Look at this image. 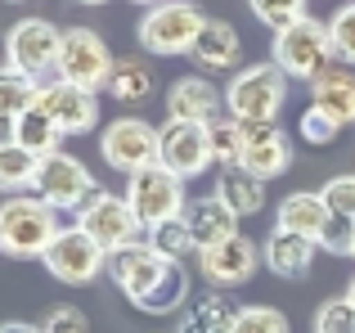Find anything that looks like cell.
I'll return each instance as SVG.
<instances>
[{
  "instance_id": "6da1fadb",
  "label": "cell",
  "mask_w": 355,
  "mask_h": 333,
  "mask_svg": "<svg viewBox=\"0 0 355 333\" xmlns=\"http://www.w3.org/2000/svg\"><path fill=\"white\" fill-rule=\"evenodd\" d=\"M59 207H50L36 194H9L0 203V253L14 262H36L59 234Z\"/></svg>"
},
{
  "instance_id": "7a4b0ae2",
  "label": "cell",
  "mask_w": 355,
  "mask_h": 333,
  "mask_svg": "<svg viewBox=\"0 0 355 333\" xmlns=\"http://www.w3.org/2000/svg\"><path fill=\"white\" fill-rule=\"evenodd\" d=\"M284 99H288V72L275 59L248 63L225 86V113L239 122H275L284 113Z\"/></svg>"
},
{
  "instance_id": "3957f363",
  "label": "cell",
  "mask_w": 355,
  "mask_h": 333,
  "mask_svg": "<svg viewBox=\"0 0 355 333\" xmlns=\"http://www.w3.org/2000/svg\"><path fill=\"white\" fill-rule=\"evenodd\" d=\"M270 59L288 72V81H315L324 68H329L338 54H333V32L320 18H297V23L279 27L275 45H270Z\"/></svg>"
},
{
  "instance_id": "277c9868",
  "label": "cell",
  "mask_w": 355,
  "mask_h": 333,
  "mask_svg": "<svg viewBox=\"0 0 355 333\" xmlns=\"http://www.w3.org/2000/svg\"><path fill=\"white\" fill-rule=\"evenodd\" d=\"M202 23H207V14H202L193 0H162V5L144 9L135 36H139V45H144L148 54L171 59V54H189L193 50Z\"/></svg>"
},
{
  "instance_id": "5b68a950",
  "label": "cell",
  "mask_w": 355,
  "mask_h": 333,
  "mask_svg": "<svg viewBox=\"0 0 355 333\" xmlns=\"http://www.w3.org/2000/svg\"><path fill=\"white\" fill-rule=\"evenodd\" d=\"M77 225L86 230L108 257L144 239V221L135 216L130 198H126V194H108V189H95L86 203H81V207H77Z\"/></svg>"
},
{
  "instance_id": "8992f818",
  "label": "cell",
  "mask_w": 355,
  "mask_h": 333,
  "mask_svg": "<svg viewBox=\"0 0 355 333\" xmlns=\"http://www.w3.org/2000/svg\"><path fill=\"white\" fill-rule=\"evenodd\" d=\"M99 153L113 171H139L162 162V126H148L144 117H117L99 131Z\"/></svg>"
},
{
  "instance_id": "52a82bcc",
  "label": "cell",
  "mask_w": 355,
  "mask_h": 333,
  "mask_svg": "<svg viewBox=\"0 0 355 333\" xmlns=\"http://www.w3.org/2000/svg\"><path fill=\"white\" fill-rule=\"evenodd\" d=\"M41 262H45V271H50L54 280L72 284V289H81V284L99 280V275L108 271V253L81 225H63L59 234H54V244L45 248Z\"/></svg>"
},
{
  "instance_id": "ba28073f",
  "label": "cell",
  "mask_w": 355,
  "mask_h": 333,
  "mask_svg": "<svg viewBox=\"0 0 355 333\" xmlns=\"http://www.w3.org/2000/svg\"><path fill=\"white\" fill-rule=\"evenodd\" d=\"M126 198H130V207H135V216L144 221V230L157 225V221H166V216H180L184 203H189L184 198V180L171 171V166H162V162L130 171Z\"/></svg>"
},
{
  "instance_id": "9c48e42d",
  "label": "cell",
  "mask_w": 355,
  "mask_h": 333,
  "mask_svg": "<svg viewBox=\"0 0 355 333\" xmlns=\"http://www.w3.org/2000/svg\"><path fill=\"white\" fill-rule=\"evenodd\" d=\"M113 63L117 59L108 54V45H104L99 32H90V27H68L54 77L72 81V86H86V90H104L108 77H113Z\"/></svg>"
},
{
  "instance_id": "30bf717a",
  "label": "cell",
  "mask_w": 355,
  "mask_h": 333,
  "mask_svg": "<svg viewBox=\"0 0 355 333\" xmlns=\"http://www.w3.org/2000/svg\"><path fill=\"white\" fill-rule=\"evenodd\" d=\"M59 50H63V32L50 18H18L5 36V63L32 72L36 81H45L59 68Z\"/></svg>"
},
{
  "instance_id": "8fae6325",
  "label": "cell",
  "mask_w": 355,
  "mask_h": 333,
  "mask_svg": "<svg viewBox=\"0 0 355 333\" xmlns=\"http://www.w3.org/2000/svg\"><path fill=\"white\" fill-rule=\"evenodd\" d=\"M95 189L99 185H95V176H90V166L81 158H72V153H63V149L50 153V158H41V171H36V185H32L36 198H45L59 212H77Z\"/></svg>"
},
{
  "instance_id": "7c38bea8",
  "label": "cell",
  "mask_w": 355,
  "mask_h": 333,
  "mask_svg": "<svg viewBox=\"0 0 355 333\" xmlns=\"http://www.w3.org/2000/svg\"><path fill=\"white\" fill-rule=\"evenodd\" d=\"M171 266L175 262H166L148 239H139V244H130V248H121V253L108 257V275H113V284L135 302V307H144L148 293L171 275Z\"/></svg>"
},
{
  "instance_id": "4fadbf2b",
  "label": "cell",
  "mask_w": 355,
  "mask_h": 333,
  "mask_svg": "<svg viewBox=\"0 0 355 333\" xmlns=\"http://www.w3.org/2000/svg\"><path fill=\"white\" fill-rule=\"evenodd\" d=\"M257 266H266V257H261V248L248 234L220 239V244L198 253V271L207 275L211 289H239V284H248L257 275Z\"/></svg>"
},
{
  "instance_id": "5bb4252c",
  "label": "cell",
  "mask_w": 355,
  "mask_h": 333,
  "mask_svg": "<svg viewBox=\"0 0 355 333\" xmlns=\"http://www.w3.org/2000/svg\"><path fill=\"white\" fill-rule=\"evenodd\" d=\"M216 162L211 153V126L202 122H171L162 126V166H171L180 180H193Z\"/></svg>"
},
{
  "instance_id": "9a60e30c",
  "label": "cell",
  "mask_w": 355,
  "mask_h": 333,
  "mask_svg": "<svg viewBox=\"0 0 355 333\" xmlns=\"http://www.w3.org/2000/svg\"><path fill=\"white\" fill-rule=\"evenodd\" d=\"M41 108L59 122L63 135H86L99 126V95L86 86H72L63 77L41 81Z\"/></svg>"
},
{
  "instance_id": "2e32d148",
  "label": "cell",
  "mask_w": 355,
  "mask_h": 333,
  "mask_svg": "<svg viewBox=\"0 0 355 333\" xmlns=\"http://www.w3.org/2000/svg\"><path fill=\"white\" fill-rule=\"evenodd\" d=\"M239 162L248 171H257L261 180H275L293 166V144L284 140L275 122H243V153Z\"/></svg>"
},
{
  "instance_id": "e0dca14e",
  "label": "cell",
  "mask_w": 355,
  "mask_h": 333,
  "mask_svg": "<svg viewBox=\"0 0 355 333\" xmlns=\"http://www.w3.org/2000/svg\"><path fill=\"white\" fill-rule=\"evenodd\" d=\"M225 108V90L207 77H180L166 90V117L171 122H202L211 126Z\"/></svg>"
},
{
  "instance_id": "ac0fdd59",
  "label": "cell",
  "mask_w": 355,
  "mask_h": 333,
  "mask_svg": "<svg viewBox=\"0 0 355 333\" xmlns=\"http://www.w3.org/2000/svg\"><path fill=\"white\" fill-rule=\"evenodd\" d=\"M189 59L198 63L202 72H230V77H234L239 59H243V36L225 23V18H207L202 32H198V41H193V50H189Z\"/></svg>"
},
{
  "instance_id": "d6986e66",
  "label": "cell",
  "mask_w": 355,
  "mask_h": 333,
  "mask_svg": "<svg viewBox=\"0 0 355 333\" xmlns=\"http://www.w3.org/2000/svg\"><path fill=\"white\" fill-rule=\"evenodd\" d=\"M329 216L333 212H329V203H324L320 189H297V194H288V198L279 203L275 230H288V234H297V239H315V244H320Z\"/></svg>"
},
{
  "instance_id": "ffe728a7",
  "label": "cell",
  "mask_w": 355,
  "mask_h": 333,
  "mask_svg": "<svg viewBox=\"0 0 355 333\" xmlns=\"http://www.w3.org/2000/svg\"><path fill=\"white\" fill-rule=\"evenodd\" d=\"M184 221H189V234H193V244H198V253H202V248L220 244V239H234L243 216L234 207H225L216 194H207V198H189L184 203Z\"/></svg>"
},
{
  "instance_id": "44dd1931",
  "label": "cell",
  "mask_w": 355,
  "mask_h": 333,
  "mask_svg": "<svg viewBox=\"0 0 355 333\" xmlns=\"http://www.w3.org/2000/svg\"><path fill=\"white\" fill-rule=\"evenodd\" d=\"M315 253H320L315 239H297L288 230H270V239L261 244V257H266L270 275H279V280H306L315 266Z\"/></svg>"
},
{
  "instance_id": "7402d4cb",
  "label": "cell",
  "mask_w": 355,
  "mask_h": 333,
  "mask_svg": "<svg viewBox=\"0 0 355 333\" xmlns=\"http://www.w3.org/2000/svg\"><path fill=\"white\" fill-rule=\"evenodd\" d=\"M311 104L329 108L342 126H355V72H351V63H329L311 81Z\"/></svg>"
},
{
  "instance_id": "603a6c76",
  "label": "cell",
  "mask_w": 355,
  "mask_h": 333,
  "mask_svg": "<svg viewBox=\"0 0 355 333\" xmlns=\"http://www.w3.org/2000/svg\"><path fill=\"white\" fill-rule=\"evenodd\" d=\"M216 194L225 207H234L239 216H257L261 207H266V180H261L257 171H248L243 162H230L216 171Z\"/></svg>"
},
{
  "instance_id": "cb8c5ba5",
  "label": "cell",
  "mask_w": 355,
  "mask_h": 333,
  "mask_svg": "<svg viewBox=\"0 0 355 333\" xmlns=\"http://www.w3.org/2000/svg\"><path fill=\"white\" fill-rule=\"evenodd\" d=\"M239 302L230 298V289H211L202 298H193L189 311H180V329L175 333H230L239 320Z\"/></svg>"
},
{
  "instance_id": "d4e9b609",
  "label": "cell",
  "mask_w": 355,
  "mask_h": 333,
  "mask_svg": "<svg viewBox=\"0 0 355 333\" xmlns=\"http://www.w3.org/2000/svg\"><path fill=\"white\" fill-rule=\"evenodd\" d=\"M41 104V81L32 72L14 68V63H0V113L5 117H23L27 108Z\"/></svg>"
},
{
  "instance_id": "484cf974",
  "label": "cell",
  "mask_w": 355,
  "mask_h": 333,
  "mask_svg": "<svg viewBox=\"0 0 355 333\" xmlns=\"http://www.w3.org/2000/svg\"><path fill=\"white\" fill-rule=\"evenodd\" d=\"M104 90L113 99H121V104H139V99L153 95V68H148L144 59H117Z\"/></svg>"
},
{
  "instance_id": "4316f807",
  "label": "cell",
  "mask_w": 355,
  "mask_h": 333,
  "mask_svg": "<svg viewBox=\"0 0 355 333\" xmlns=\"http://www.w3.org/2000/svg\"><path fill=\"white\" fill-rule=\"evenodd\" d=\"M59 140H63L59 122H54V117L45 113L41 104L27 108V113L18 117V144H23V149H32L36 158H50V153H59Z\"/></svg>"
},
{
  "instance_id": "83f0119b",
  "label": "cell",
  "mask_w": 355,
  "mask_h": 333,
  "mask_svg": "<svg viewBox=\"0 0 355 333\" xmlns=\"http://www.w3.org/2000/svg\"><path fill=\"white\" fill-rule=\"evenodd\" d=\"M36 171H41V158L23 144H9L0 149V194H32Z\"/></svg>"
},
{
  "instance_id": "f1b7e54d",
  "label": "cell",
  "mask_w": 355,
  "mask_h": 333,
  "mask_svg": "<svg viewBox=\"0 0 355 333\" xmlns=\"http://www.w3.org/2000/svg\"><path fill=\"white\" fill-rule=\"evenodd\" d=\"M144 239L166 257V262H184L189 253H198V244H193V234H189V221H184V212H180V216L157 221V225H148Z\"/></svg>"
},
{
  "instance_id": "f546056e",
  "label": "cell",
  "mask_w": 355,
  "mask_h": 333,
  "mask_svg": "<svg viewBox=\"0 0 355 333\" xmlns=\"http://www.w3.org/2000/svg\"><path fill=\"white\" fill-rule=\"evenodd\" d=\"M184 302H189V275H184V262H175L171 275L148 293V302L139 311H148V316H171V311H184Z\"/></svg>"
},
{
  "instance_id": "4dcf8cb0",
  "label": "cell",
  "mask_w": 355,
  "mask_h": 333,
  "mask_svg": "<svg viewBox=\"0 0 355 333\" xmlns=\"http://www.w3.org/2000/svg\"><path fill=\"white\" fill-rule=\"evenodd\" d=\"M297 131H302V140H306V144L324 149V144H333V140H338L342 122L329 113V108H320V104H306V108H302V117H297Z\"/></svg>"
},
{
  "instance_id": "1f68e13d",
  "label": "cell",
  "mask_w": 355,
  "mask_h": 333,
  "mask_svg": "<svg viewBox=\"0 0 355 333\" xmlns=\"http://www.w3.org/2000/svg\"><path fill=\"white\" fill-rule=\"evenodd\" d=\"M315 333H355V302L347 293L315 307Z\"/></svg>"
},
{
  "instance_id": "d6a6232c",
  "label": "cell",
  "mask_w": 355,
  "mask_h": 333,
  "mask_svg": "<svg viewBox=\"0 0 355 333\" xmlns=\"http://www.w3.org/2000/svg\"><path fill=\"white\" fill-rule=\"evenodd\" d=\"M211 153H216V166L239 162V153H243V122L239 117H216L211 122Z\"/></svg>"
},
{
  "instance_id": "836d02e7",
  "label": "cell",
  "mask_w": 355,
  "mask_h": 333,
  "mask_svg": "<svg viewBox=\"0 0 355 333\" xmlns=\"http://www.w3.org/2000/svg\"><path fill=\"white\" fill-rule=\"evenodd\" d=\"M230 333H293L288 329V316L284 311H275V307H243L239 311V320H234V329Z\"/></svg>"
},
{
  "instance_id": "e575fe53",
  "label": "cell",
  "mask_w": 355,
  "mask_h": 333,
  "mask_svg": "<svg viewBox=\"0 0 355 333\" xmlns=\"http://www.w3.org/2000/svg\"><path fill=\"white\" fill-rule=\"evenodd\" d=\"M248 9L257 14V23L275 27V32L297 23V18H306V0H248Z\"/></svg>"
},
{
  "instance_id": "d590c367",
  "label": "cell",
  "mask_w": 355,
  "mask_h": 333,
  "mask_svg": "<svg viewBox=\"0 0 355 333\" xmlns=\"http://www.w3.org/2000/svg\"><path fill=\"white\" fill-rule=\"evenodd\" d=\"M329 32H333V54L355 68V0H351V5H342L338 14L329 18Z\"/></svg>"
},
{
  "instance_id": "8d00e7d4",
  "label": "cell",
  "mask_w": 355,
  "mask_h": 333,
  "mask_svg": "<svg viewBox=\"0 0 355 333\" xmlns=\"http://www.w3.org/2000/svg\"><path fill=\"white\" fill-rule=\"evenodd\" d=\"M320 248L333 253V257H355V216H338V212H333L324 234H320Z\"/></svg>"
},
{
  "instance_id": "74e56055",
  "label": "cell",
  "mask_w": 355,
  "mask_h": 333,
  "mask_svg": "<svg viewBox=\"0 0 355 333\" xmlns=\"http://www.w3.org/2000/svg\"><path fill=\"white\" fill-rule=\"evenodd\" d=\"M41 333H90V320L81 316L77 307L59 302V307H50V316L41 320Z\"/></svg>"
},
{
  "instance_id": "f35d334b",
  "label": "cell",
  "mask_w": 355,
  "mask_h": 333,
  "mask_svg": "<svg viewBox=\"0 0 355 333\" xmlns=\"http://www.w3.org/2000/svg\"><path fill=\"white\" fill-rule=\"evenodd\" d=\"M320 194H324V203H329V212H338V216H355V176H333Z\"/></svg>"
},
{
  "instance_id": "ab89813d",
  "label": "cell",
  "mask_w": 355,
  "mask_h": 333,
  "mask_svg": "<svg viewBox=\"0 0 355 333\" xmlns=\"http://www.w3.org/2000/svg\"><path fill=\"white\" fill-rule=\"evenodd\" d=\"M9 144H18V117L0 113V149H9Z\"/></svg>"
},
{
  "instance_id": "60d3db41",
  "label": "cell",
  "mask_w": 355,
  "mask_h": 333,
  "mask_svg": "<svg viewBox=\"0 0 355 333\" xmlns=\"http://www.w3.org/2000/svg\"><path fill=\"white\" fill-rule=\"evenodd\" d=\"M0 333H41V325H27V320H5Z\"/></svg>"
},
{
  "instance_id": "b9f144b4",
  "label": "cell",
  "mask_w": 355,
  "mask_h": 333,
  "mask_svg": "<svg viewBox=\"0 0 355 333\" xmlns=\"http://www.w3.org/2000/svg\"><path fill=\"white\" fill-rule=\"evenodd\" d=\"M77 5H108V0H77Z\"/></svg>"
},
{
  "instance_id": "7bdbcfd3",
  "label": "cell",
  "mask_w": 355,
  "mask_h": 333,
  "mask_svg": "<svg viewBox=\"0 0 355 333\" xmlns=\"http://www.w3.org/2000/svg\"><path fill=\"white\" fill-rule=\"evenodd\" d=\"M135 5H144V9H148V5H162V0H135Z\"/></svg>"
},
{
  "instance_id": "ee69618b",
  "label": "cell",
  "mask_w": 355,
  "mask_h": 333,
  "mask_svg": "<svg viewBox=\"0 0 355 333\" xmlns=\"http://www.w3.org/2000/svg\"><path fill=\"white\" fill-rule=\"evenodd\" d=\"M347 298H351V302H355V280H351V289H347Z\"/></svg>"
},
{
  "instance_id": "f6af8a7d",
  "label": "cell",
  "mask_w": 355,
  "mask_h": 333,
  "mask_svg": "<svg viewBox=\"0 0 355 333\" xmlns=\"http://www.w3.org/2000/svg\"><path fill=\"white\" fill-rule=\"evenodd\" d=\"M14 5H23V0H14Z\"/></svg>"
}]
</instances>
